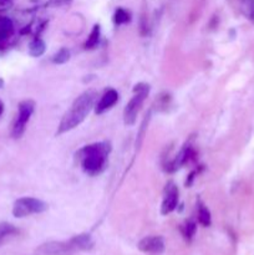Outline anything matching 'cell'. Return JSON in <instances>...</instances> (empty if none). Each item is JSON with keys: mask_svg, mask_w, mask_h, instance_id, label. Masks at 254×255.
<instances>
[{"mask_svg": "<svg viewBox=\"0 0 254 255\" xmlns=\"http://www.w3.org/2000/svg\"><path fill=\"white\" fill-rule=\"evenodd\" d=\"M96 97V92L92 91V90H87L84 94L80 95L72 102L71 107L67 110V112L64 115L61 121H60L59 128H57L56 132L57 136H60L62 133H66V132L71 131L75 127L79 126L80 124H82L84 120L87 117V115L90 114L92 107H94Z\"/></svg>", "mask_w": 254, "mask_h": 255, "instance_id": "obj_1", "label": "cell"}, {"mask_svg": "<svg viewBox=\"0 0 254 255\" xmlns=\"http://www.w3.org/2000/svg\"><path fill=\"white\" fill-rule=\"evenodd\" d=\"M110 144L105 142L90 144L79 152L82 168L89 174H97L104 171L110 153Z\"/></svg>", "mask_w": 254, "mask_h": 255, "instance_id": "obj_2", "label": "cell"}, {"mask_svg": "<svg viewBox=\"0 0 254 255\" xmlns=\"http://www.w3.org/2000/svg\"><path fill=\"white\" fill-rule=\"evenodd\" d=\"M134 96L129 100L124 112V120L126 126H133L136 124L137 114L141 110L142 104L149 92V86L147 84H137L133 89Z\"/></svg>", "mask_w": 254, "mask_h": 255, "instance_id": "obj_3", "label": "cell"}, {"mask_svg": "<svg viewBox=\"0 0 254 255\" xmlns=\"http://www.w3.org/2000/svg\"><path fill=\"white\" fill-rule=\"evenodd\" d=\"M47 209V204L40 199L31 198V197H24L17 199L12 207V216L16 218H24V217L31 216V214L42 213Z\"/></svg>", "mask_w": 254, "mask_h": 255, "instance_id": "obj_4", "label": "cell"}, {"mask_svg": "<svg viewBox=\"0 0 254 255\" xmlns=\"http://www.w3.org/2000/svg\"><path fill=\"white\" fill-rule=\"evenodd\" d=\"M34 110H35V104L32 101H30V100L20 102L19 114H17L16 121H15L14 127H12V131H11V134L14 138H20V137L24 134L27 122H29L31 115L34 114Z\"/></svg>", "mask_w": 254, "mask_h": 255, "instance_id": "obj_5", "label": "cell"}, {"mask_svg": "<svg viewBox=\"0 0 254 255\" xmlns=\"http://www.w3.org/2000/svg\"><path fill=\"white\" fill-rule=\"evenodd\" d=\"M41 255H74L77 249L72 246L71 242H49L37 249Z\"/></svg>", "mask_w": 254, "mask_h": 255, "instance_id": "obj_6", "label": "cell"}, {"mask_svg": "<svg viewBox=\"0 0 254 255\" xmlns=\"http://www.w3.org/2000/svg\"><path fill=\"white\" fill-rule=\"evenodd\" d=\"M138 249L142 253L149 255H159L164 252V239L159 236H151L141 239Z\"/></svg>", "mask_w": 254, "mask_h": 255, "instance_id": "obj_7", "label": "cell"}, {"mask_svg": "<svg viewBox=\"0 0 254 255\" xmlns=\"http://www.w3.org/2000/svg\"><path fill=\"white\" fill-rule=\"evenodd\" d=\"M177 204H178V189L172 182H169L166 186V193H164L163 202H162L161 213L163 216H167L176 209Z\"/></svg>", "mask_w": 254, "mask_h": 255, "instance_id": "obj_8", "label": "cell"}, {"mask_svg": "<svg viewBox=\"0 0 254 255\" xmlns=\"http://www.w3.org/2000/svg\"><path fill=\"white\" fill-rule=\"evenodd\" d=\"M117 101H119V94H117L116 90H107V91L101 96L100 101L97 102L96 107H95V112H96L97 115L104 114L105 111H107V110L111 109L112 106H115V104H116Z\"/></svg>", "mask_w": 254, "mask_h": 255, "instance_id": "obj_9", "label": "cell"}, {"mask_svg": "<svg viewBox=\"0 0 254 255\" xmlns=\"http://www.w3.org/2000/svg\"><path fill=\"white\" fill-rule=\"evenodd\" d=\"M70 242L77 251L89 252L95 247V242L90 234H79V236L70 239Z\"/></svg>", "mask_w": 254, "mask_h": 255, "instance_id": "obj_10", "label": "cell"}, {"mask_svg": "<svg viewBox=\"0 0 254 255\" xmlns=\"http://www.w3.org/2000/svg\"><path fill=\"white\" fill-rule=\"evenodd\" d=\"M17 233H19V231H17L16 227L12 226V224L10 223H6V222H1V223H0V247H1L7 239L16 236Z\"/></svg>", "mask_w": 254, "mask_h": 255, "instance_id": "obj_11", "label": "cell"}, {"mask_svg": "<svg viewBox=\"0 0 254 255\" xmlns=\"http://www.w3.org/2000/svg\"><path fill=\"white\" fill-rule=\"evenodd\" d=\"M45 49H46V45H45V42L42 41L41 39H35L30 42L29 54L34 57H39L44 54Z\"/></svg>", "mask_w": 254, "mask_h": 255, "instance_id": "obj_12", "label": "cell"}, {"mask_svg": "<svg viewBox=\"0 0 254 255\" xmlns=\"http://www.w3.org/2000/svg\"><path fill=\"white\" fill-rule=\"evenodd\" d=\"M12 30H14V25H12L11 20L5 16L0 17V39H5L11 35Z\"/></svg>", "mask_w": 254, "mask_h": 255, "instance_id": "obj_13", "label": "cell"}, {"mask_svg": "<svg viewBox=\"0 0 254 255\" xmlns=\"http://www.w3.org/2000/svg\"><path fill=\"white\" fill-rule=\"evenodd\" d=\"M149 120H151V111L147 112L146 116H144V119H143V121H142L141 127H139V132H138V134H137V139H136L137 148H141L142 142H143L144 136H146V129H147V126H148Z\"/></svg>", "mask_w": 254, "mask_h": 255, "instance_id": "obj_14", "label": "cell"}, {"mask_svg": "<svg viewBox=\"0 0 254 255\" xmlns=\"http://www.w3.org/2000/svg\"><path fill=\"white\" fill-rule=\"evenodd\" d=\"M100 41V26L99 25H95L94 29H92L91 34L87 37V41L85 42V47L86 49H94Z\"/></svg>", "mask_w": 254, "mask_h": 255, "instance_id": "obj_15", "label": "cell"}, {"mask_svg": "<svg viewBox=\"0 0 254 255\" xmlns=\"http://www.w3.org/2000/svg\"><path fill=\"white\" fill-rule=\"evenodd\" d=\"M69 60H70V51L66 49V47H62V49H60L59 51H57L56 54L52 56V62H54V64H57V65L65 64V62H67Z\"/></svg>", "mask_w": 254, "mask_h": 255, "instance_id": "obj_16", "label": "cell"}, {"mask_svg": "<svg viewBox=\"0 0 254 255\" xmlns=\"http://www.w3.org/2000/svg\"><path fill=\"white\" fill-rule=\"evenodd\" d=\"M198 221L199 223L202 224L203 227H209L211 226V213H209L208 208L204 206L199 207V211H198Z\"/></svg>", "mask_w": 254, "mask_h": 255, "instance_id": "obj_17", "label": "cell"}, {"mask_svg": "<svg viewBox=\"0 0 254 255\" xmlns=\"http://www.w3.org/2000/svg\"><path fill=\"white\" fill-rule=\"evenodd\" d=\"M115 22L116 24H125V22H127L129 20V15L128 12L126 11V10L124 9H117L116 12H115Z\"/></svg>", "mask_w": 254, "mask_h": 255, "instance_id": "obj_18", "label": "cell"}, {"mask_svg": "<svg viewBox=\"0 0 254 255\" xmlns=\"http://www.w3.org/2000/svg\"><path fill=\"white\" fill-rule=\"evenodd\" d=\"M196 229H197V226L194 222H188V223L186 224V227H184V236H186L187 239H192L193 238V236L196 234Z\"/></svg>", "mask_w": 254, "mask_h": 255, "instance_id": "obj_19", "label": "cell"}, {"mask_svg": "<svg viewBox=\"0 0 254 255\" xmlns=\"http://www.w3.org/2000/svg\"><path fill=\"white\" fill-rule=\"evenodd\" d=\"M12 5V0H0V11L10 9Z\"/></svg>", "mask_w": 254, "mask_h": 255, "instance_id": "obj_20", "label": "cell"}, {"mask_svg": "<svg viewBox=\"0 0 254 255\" xmlns=\"http://www.w3.org/2000/svg\"><path fill=\"white\" fill-rule=\"evenodd\" d=\"M2 111H4V104H2V102L0 101V115L2 114Z\"/></svg>", "mask_w": 254, "mask_h": 255, "instance_id": "obj_21", "label": "cell"}]
</instances>
